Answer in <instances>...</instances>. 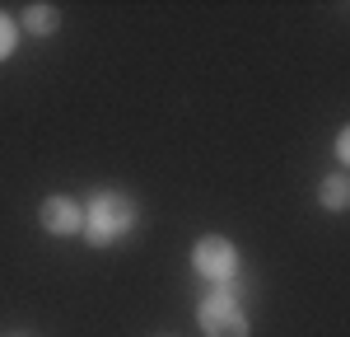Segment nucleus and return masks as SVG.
<instances>
[{
    "instance_id": "obj_1",
    "label": "nucleus",
    "mask_w": 350,
    "mask_h": 337,
    "mask_svg": "<svg viewBox=\"0 0 350 337\" xmlns=\"http://www.w3.org/2000/svg\"><path fill=\"white\" fill-rule=\"evenodd\" d=\"M135 225V201L122 192H98L89 197V211H84V234H89V244H98V249H108L117 244L126 229Z\"/></svg>"
},
{
    "instance_id": "obj_2",
    "label": "nucleus",
    "mask_w": 350,
    "mask_h": 337,
    "mask_svg": "<svg viewBox=\"0 0 350 337\" xmlns=\"http://www.w3.org/2000/svg\"><path fill=\"white\" fill-rule=\"evenodd\" d=\"M191 267L211 281L215 290H229V281L239 277V253H234V244H229L224 234H206V239H196V249H191Z\"/></svg>"
},
{
    "instance_id": "obj_3",
    "label": "nucleus",
    "mask_w": 350,
    "mask_h": 337,
    "mask_svg": "<svg viewBox=\"0 0 350 337\" xmlns=\"http://www.w3.org/2000/svg\"><path fill=\"white\" fill-rule=\"evenodd\" d=\"M196 323L206 328V337H247V319L229 290H211L196 309Z\"/></svg>"
},
{
    "instance_id": "obj_4",
    "label": "nucleus",
    "mask_w": 350,
    "mask_h": 337,
    "mask_svg": "<svg viewBox=\"0 0 350 337\" xmlns=\"http://www.w3.org/2000/svg\"><path fill=\"white\" fill-rule=\"evenodd\" d=\"M38 221H42L47 234H80L84 206H80V201H70V197H47L42 211H38Z\"/></svg>"
},
{
    "instance_id": "obj_5",
    "label": "nucleus",
    "mask_w": 350,
    "mask_h": 337,
    "mask_svg": "<svg viewBox=\"0 0 350 337\" xmlns=\"http://www.w3.org/2000/svg\"><path fill=\"white\" fill-rule=\"evenodd\" d=\"M56 24H61V14H56L52 5H28V10H24V28H28V33H38V38L56 33Z\"/></svg>"
},
{
    "instance_id": "obj_6",
    "label": "nucleus",
    "mask_w": 350,
    "mask_h": 337,
    "mask_svg": "<svg viewBox=\"0 0 350 337\" xmlns=\"http://www.w3.org/2000/svg\"><path fill=\"white\" fill-rule=\"evenodd\" d=\"M346 201H350L346 173H332V178L323 183V206H327V211H346Z\"/></svg>"
},
{
    "instance_id": "obj_7",
    "label": "nucleus",
    "mask_w": 350,
    "mask_h": 337,
    "mask_svg": "<svg viewBox=\"0 0 350 337\" xmlns=\"http://www.w3.org/2000/svg\"><path fill=\"white\" fill-rule=\"evenodd\" d=\"M14 42H19V24H14L10 14H0V61L14 56Z\"/></svg>"
},
{
    "instance_id": "obj_8",
    "label": "nucleus",
    "mask_w": 350,
    "mask_h": 337,
    "mask_svg": "<svg viewBox=\"0 0 350 337\" xmlns=\"http://www.w3.org/2000/svg\"><path fill=\"white\" fill-rule=\"evenodd\" d=\"M336 160H341V164L350 160V132H341V140H336Z\"/></svg>"
}]
</instances>
